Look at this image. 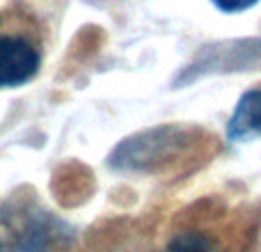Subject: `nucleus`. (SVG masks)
I'll return each mask as SVG.
<instances>
[{
  "label": "nucleus",
  "instance_id": "2",
  "mask_svg": "<svg viewBox=\"0 0 261 252\" xmlns=\"http://www.w3.org/2000/svg\"><path fill=\"white\" fill-rule=\"evenodd\" d=\"M190 140V131L184 126H158L126 138L110 154V167L122 172H142L181 152Z\"/></svg>",
  "mask_w": 261,
  "mask_h": 252
},
{
  "label": "nucleus",
  "instance_id": "6",
  "mask_svg": "<svg viewBox=\"0 0 261 252\" xmlns=\"http://www.w3.org/2000/svg\"><path fill=\"white\" fill-rule=\"evenodd\" d=\"M208 3L225 14H241L245 9H252L259 0H208Z\"/></svg>",
  "mask_w": 261,
  "mask_h": 252
},
{
  "label": "nucleus",
  "instance_id": "5",
  "mask_svg": "<svg viewBox=\"0 0 261 252\" xmlns=\"http://www.w3.org/2000/svg\"><path fill=\"white\" fill-rule=\"evenodd\" d=\"M167 252H220V250L211 243V239L206 234L186 230L172 236L170 243H167Z\"/></svg>",
  "mask_w": 261,
  "mask_h": 252
},
{
  "label": "nucleus",
  "instance_id": "1",
  "mask_svg": "<svg viewBox=\"0 0 261 252\" xmlns=\"http://www.w3.org/2000/svg\"><path fill=\"white\" fill-rule=\"evenodd\" d=\"M71 241L69 222L37 202H0V252H67Z\"/></svg>",
  "mask_w": 261,
  "mask_h": 252
},
{
  "label": "nucleus",
  "instance_id": "4",
  "mask_svg": "<svg viewBox=\"0 0 261 252\" xmlns=\"http://www.w3.org/2000/svg\"><path fill=\"white\" fill-rule=\"evenodd\" d=\"M254 135H261V90L245 92L227 122V138L231 142H243Z\"/></svg>",
  "mask_w": 261,
  "mask_h": 252
},
{
  "label": "nucleus",
  "instance_id": "3",
  "mask_svg": "<svg viewBox=\"0 0 261 252\" xmlns=\"http://www.w3.org/2000/svg\"><path fill=\"white\" fill-rule=\"evenodd\" d=\"M39 51L23 37H0V90L18 87L39 71Z\"/></svg>",
  "mask_w": 261,
  "mask_h": 252
}]
</instances>
